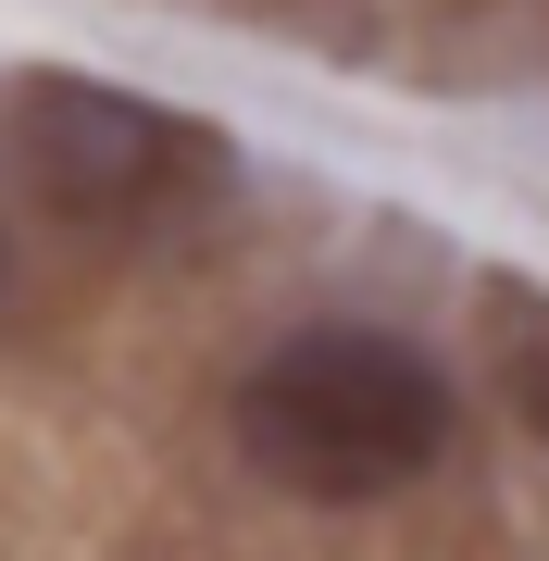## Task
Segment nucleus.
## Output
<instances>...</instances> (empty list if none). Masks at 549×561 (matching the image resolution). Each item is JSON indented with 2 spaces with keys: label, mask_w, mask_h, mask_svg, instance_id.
<instances>
[{
  "label": "nucleus",
  "mask_w": 549,
  "mask_h": 561,
  "mask_svg": "<svg viewBox=\"0 0 549 561\" xmlns=\"http://www.w3.org/2000/svg\"><path fill=\"white\" fill-rule=\"evenodd\" d=\"M238 449L287 500H387L449 449V375L387 324H300L250 362Z\"/></svg>",
  "instance_id": "obj_1"
},
{
  "label": "nucleus",
  "mask_w": 549,
  "mask_h": 561,
  "mask_svg": "<svg viewBox=\"0 0 549 561\" xmlns=\"http://www.w3.org/2000/svg\"><path fill=\"white\" fill-rule=\"evenodd\" d=\"M13 138H25L38 201H62L76 225H163L225 187V138L201 113L113 88V76H62V62L13 76Z\"/></svg>",
  "instance_id": "obj_2"
},
{
  "label": "nucleus",
  "mask_w": 549,
  "mask_h": 561,
  "mask_svg": "<svg viewBox=\"0 0 549 561\" xmlns=\"http://www.w3.org/2000/svg\"><path fill=\"white\" fill-rule=\"evenodd\" d=\"M474 337H488V387L512 400V424L549 437V287L537 275H474Z\"/></svg>",
  "instance_id": "obj_3"
}]
</instances>
